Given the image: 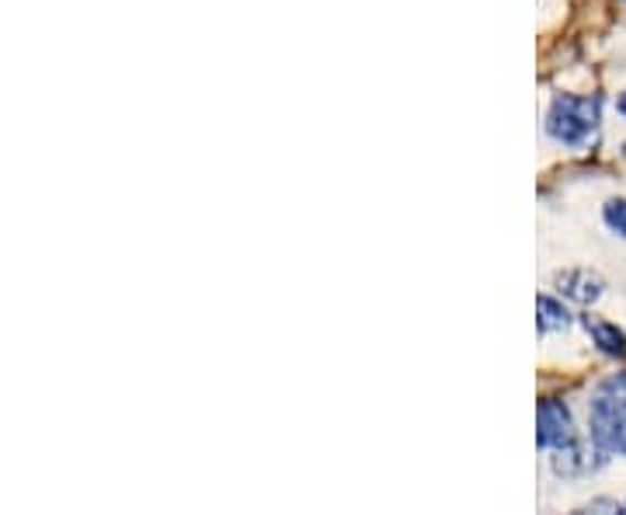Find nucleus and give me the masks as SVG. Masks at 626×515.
Segmentation results:
<instances>
[{
    "label": "nucleus",
    "instance_id": "obj_5",
    "mask_svg": "<svg viewBox=\"0 0 626 515\" xmlns=\"http://www.w3.org/2000/svg\"><path fill=\"white\" fill-rule=\"evenodd\" d=\"M557 289L574 300V303H595L602 297V289H606V282H602V276L589 272V268H568V272H561L553 279Z\"/></svg>",
    "mask_w": 626,
    "mask_h": 515
},
{
    "label": "nucleus",
    "instance_id": "obj_10",
    "mask_svg": "<svg viewBox=\"0 0 626 515\" xmlns=\"http://www.w3.org/2000/svg\"><path fill=\"white\" fill-rule=\"evenodd\" d=\"M623 157H626V147H623Z\"/></svg>",
    "mask_w": 626,
    "mask_h": 515
},
{
    "label": "nucleus",
    "instance_id": "obj_2",
    "mask_svg": "<svg viewBox=\"0 0 626 515\" xmlns=\"http://www.w3.org/2000/svg\"><path fill=\"white\" fill-rule=\"evenodd\" d=\"M602 101L589 95H561L547 111V132L564 147H585L598 129Z\"/></svg>",
    "mask_w": 626,
    "mask_h": 515
},
{
    "label": "nucleus",
    "instance_id": "obj_4",
    "mask_svg": "<svg viewBox=\"0 0 626 515\" xmlns=\"http://www.w3.org/2000/svg\"><path fill=\"white\" fill-rule=\"evenodd\" d=\"M602 460H606V457L592 460L589 446L574 439L571 446H564V450H553L550 466H553V474H561V478H585V474H592V470L602 466Z\"/></svg>",
    "mask_w": 626,
    "mask_h": 515
},
{
    "label": "nucleus",
    "instance_id": "obj_1",
    "mask_svg": "<svg viewBox=\"0 0 626 515\" xmlns=\"http://www.w3.org/2000/svg\"><path fill=\"white\" fill-rule=\"evenodd\" d=\"M589 429L595 446L626 457V373H616L606 384H598L589 405Z\"/></svg>",
    "mask_w": 626,
    "mask_h": 515
},
{
    "label": "nucleus",
    "instance_id": "obj_8",
    "mask_svg": "<svg viewBox=\"0 0 626 515\" xmlns=\"http://www.w3.org/2000/svg\"><path fill=\"white\" fill-rule=\"evenodd\" d=\"M602 219H606L609 230L626 237V199H609L606 210H602Z\"/></svg>",
    "mask_w": 626,
    "mask_h": 515
},
{
    "label": "nucleus",
    "instance_id": "obj_7",
    "mask_svg": "<svg viewBox=\"0 0 626 515\" xmlns=\"http://www.w3.org/2000/svg\"><path fill=\"white\" fill-rule=\"evenodd\" d=\"M536 324H540V331H564L571 324V313L561 300L553 297H540L536 300Z\"/></svg>",
    "mask_w": 626,
    "mask_h": 515
},
{
    "label": "nucleus",
    "instance_id": "obj_9",
    "mask_svg": "<svg viewBox=\"0 0 626 515\" xmlns=\"http://www.w3.org/2000/svg\"><path fill=\"white\" fill-rule=\"evenodd\" d=\"M616 108H619V116H626V92L619 95V101H616Z\"/></svg>",
    "mask_w": 626,
    "mask_h": 515
},
{
    "label": "nucleus",
    "instance_id": "obj_3",
    "mask_svg": "<svg viewBox=\"0 0 626 515\" xmlns=\"http://www.w3.org/2000/svg\"><path fill=\"white\" fill-rule=\"evenodd\" d=\"M578 436H574V418H571V408L564 400L557 397H543L540 408H536V446L547 453L553 450H564L571 446Z\"/></svg>",
    "mask_w": 626,
    "mask_h": 515
},
{
    "label": "nucleus",
    "instance_id": "obj_6",
    "mask_svg": "<svg viewBox=\"0 0 626 515\" xmlns=\"http://www.w3.org/2000/svg\"><path fill=\"white\" fill-rule=\"evenodd\" d=\"M585 331L592 334V342H595L602 352L613 355V360H623V355H626V334H623L616 324L598 321V318H585Z\"/></svg>",
    "mask_w": 626,
    "mask_h": 515
}]
</instances>
